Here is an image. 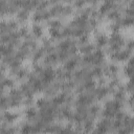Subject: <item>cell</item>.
<instances>
[{
  "instance_id": "cell-2",
  "label": "cell",
  "mask_w": 134,
  "mask_h": 134,
  "mask_svg": "<svg viewBox=\"0 0 134 134\" xmlns=\"http://www.w3.org/2000/svg\"><path fill=\"white\" fill-rule=\"evenodd\" d=\"M31 36L34 38H42L43 36V27L40 23H36L34 22L32 23V26H31Z\"/></svg>"
},
{
  "instance_id": "cell-3",
  "label": "cell",
  "mask_w": 134,
  "mask_h": 134,
  "mask_svg": "<svg viewBox=\"0 0 134 134\" xmlns=\"http://www.w3.org/2000/svg\"><path fill=\"white\" fill-rule=\"evenodd\" d=\"M1 118L3 119V122H6V124H9L12 125L17 118H18V114L17 113H14V112H4L3 115L1 116Z\"/></svg>"
},
{
  "instance_id": "cell-4",
  "label": "cell",
  "mask_w": 134,
  "mask_h": 134,
  "mask_svg": "<svg viewBox=\"0 0 134 134\" xmlns=\"http://www.w3.org/2000/svg\"><path fill=\"white\" fill-rule=\"evenodd\" d=\"M29 13L30 12L26 8H19L18 12H17V21H18V23L19 22H21V23L25 22L27 20L28 16H29Z\"/></svg>"
},
{
  "instance_id": "cell-1",
  "label": "cell",
  "mask_w": 134,
  "mask_h": 134,
  "mask_svg": "<svg viewBox=\"0 0 134 134\" xmlns=\"http://www.w3.org/2000/svg\"><path fill=\"white\" fill-rule=\"evenodd\" d=\"M94 41H95V47L100 49L108 45V36L104 32L96 31V34L94 36Z\"/></svg>"
},
{
  "instance_id": "cell-5",
  "label": "cell",
  "mask_w": 134,
  "mask_h": 134,
  "mask_svg": "<svg viewBox=\"0 0 134 134\" xmlns=\"http://www.w3.org/2000/svg\"><path fill=\"white\" fill-rule=\"evenodd\" d=\"M124 72H125V74H126L129 79L131 77L132 72H133V60H132V58H130V59L127 61L126 66L124 67Z\"/></svg>"
}]
</instances>
